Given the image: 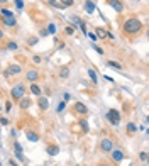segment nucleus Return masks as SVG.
Returning a JSON list of instances; mask_svg holds the SVG:
<instances>
[{
  "mask_svg": "<svg viewBox=\"0 0 149 166\" xmlns=\"http://www.w3.org/2000/svg\"><path fill=\"white\" fill-rule=\"evenodd\" d=\"M85 10L88 12V14H93V12L97 10V5L91 2V0H85Z\"/></svg>",
  "mask_w": 149,
  "mask_h": 166,
  "instance_id": "12",
  "label": "nucleus"
},
{
  "mask_svg": "<svg viewBox=\"0 0 149 166\" xmlns=\"http://www.w3.org/2000/svg\"><path fill=\"white\" fill-rule=\"evenodd\" d=\"M97 166H110V165H108V163H105V161H100Z\"/></svg>",
  "mask_w": 149,
  "mask_h": 166,
  "instance_id": "40",
  "label": "nucleus"
},
{
  "mask_svg": "<svg viewBox=\"0 0 149 166\" xmlns=\"http://www.w3.org/2000/svg\"><path fill=\"white\" fill-rule=\"evenodd\" d=\"M37 104H39V109H41V110H48V109H49V102H48V99H46V97H43V95L39 97Z\"/></svg>",
  "mask_w": 149,
  "mask_h": 166,
  "instance_id": "11",
  "label": "nucleus"
},
{
  "mask_svg": "<svg viewBox=\"0 0 149 166\" xmlns=\"http://www.w3.org/2000/svg\"><path fill=\"white\" fill-rule=\"evenodd\" d=\"M93 47H95V51H97V53H98V54H103V49H102V47L95 46V44H93Z\"/></svg>",
  "mask_w": 149,
  "mask_h": 166,
  "instance_id": "37",
  "label": "nucleus"
},
{
  "mask_svg": "<svg viewBox=\"0 0 149 166\" xmlns=\"http://www.w3.org/2000/svg\"><path fill=\"white\" fill-rule=\"evenodd\" d=\"M43 59H41V56H34V63H41Z\"/></svg>",
  "mask_w": 149,
  "mask_h": 166,
  "instance_id": "39",
  "label": "nucleus"
},
{
  "mask_svg": "<svg viewBox=\"0 0 149 166\" xmlns=\"http://www.w3.org/2000/svg\"><path fill=\"white\" fill-rule=\"evenodd\" d=\"M107 5H110L112 9H114L115 12H119V14L124 12V4L120 2V0H107Z\"/></svg>",
  "mask_w": 149,
  "mask_h": 166,
  "instance_id": "6",
  "label": "nucleus"
},
{
  "mask_svg": "<svg viewBox=\"0 0 149 166\" xmlns=\"http://www.w3.org/2000/svg\"><path fill=\"white\" fill-rule=\"evenodd\" d=\"M31 93L36 97H41V87L37 83H31Z\"/></svg>",
  "mask_w": 149,
  "mask_h": 166,
  "instance_id": "14",
  "label": "nucleus"
},
{
  "mask_svg": "<svg viewBox=\"0 0 149 166\" xmlns=\"http://www.w3.org/2000/svg\"><path fill=\"white\" fill-rule=\"evenodd\" d=\"M148 161H149V153H148Z\"/></svg>",
  "mask_w": 149,
  "mask_h": 166,
  "instance_id": "44",
  "label": "nucleus"
},
{
  "mask_svg": "<svg viewBox=\"0 0 149 166\" xmlns=\"http://www.w3.org/2000/svg\"><path fill=\"white\" fill-rule=\"evenodd\" d=\"M46 2H48L51 7H56V9H63V5H61V4H58V0H46Z\"/></svg>",
  "mask_w": 149,
  "mask_h": 166,
  "instance_id": "25",
  "label": "nucleus"
},
{
  "mask_svg": "<svg viewBox=\"0 0 149 166\" xmlns=\"http://www.w3.org/2000/svg\"><path fill=\"white\" fill-rule=\"evenodd\" d=\"M2 125H9V119L7 117H2Z\"/></svg>",
  "mask_w": 149,
  "mask_h": 166,
  "instance_id": "38",
  "label": "nucleus"
},
{
  "mask_svg": "<svg viewBox=\"0 0 149 166\" xmlns=\"http://www.w3.org/2000/svg\"><path fill=\"white\" fill-rule=\"evenodd\" d=\"M59 76H61V78H68V76H69V70H68V68H61Z\"/></svg>",
  "mask_w": 149,
  "mask_h": 166,
  "instance_id": "27",
  "label": "nucleus"
},
{
  "mask_svg": "<svg viewBox=\"0 0 149 166\" xmlns=\"http://www.w3.org/2000/svg\"><path fill=\"white\" fill-rule=\"evenodd\" d=\"M73 110L76 112V114H80V115H86V114H88V107H86L85 104H81V102H76V104L73 105Z\"/></svg>",
  "mask_w": 149,
  "mask_h": 166,
  "instance_id": "7",
  "label": "nucleus"
},
{
  "mask_svg": "<svg viewBox=\"0 0 149 166\" xmlns=\"http://www.w3.org/2000/svg\"><path fill=\"white\" fill-rule=\"evenodd\" d=\"M107 64H108V66H112V68H115L117 71H120V70H122V64H120V63H117V61H107Z\"/></svg>",
  "mask_w": 149,
  "mask_h": 166,
  "instance_id": "20",
  "label": "nucleus"
},
{
  "mask_svg": "<svg viewBox=\"0 0 149 166\" xmlns=\"http://www.w3.org/2000/svg\"><path fill=\"white\" fill-rule=\"evenodd\" d=\"M122 29L129 36H136V34H139V32L142 31V22L139 21L137 17H131V19H127V21L124 22Z\"/></svg>",
  "mask_w": 149,
  "mask_h": 166,
  "instance_id": "1",
  "label": "nucleus"
},
{
  "mask_svg": "<svg viewBox=\"0 0 149 166\" xmlns=\"http://www.w3.org/2000/svg\"><path fill=\"white\" fill-rule=\"evenodd\" d=\"M2 24L7 26V27H15L17 26L15 16H2Z\"/></svg>",
  "mask_w": 149,
  "mask_h": 166,
  "instance_id": "5",
  "label": "nucleus"
},
{
  "mask_svg": "<svg viewBox=\"0 0 149 166\" xmlns=\"http://www.w3.org/2000/svg\"><path fill=\"white\" fill-rule=\"evenodd\" d=\"M88 37H90L93 42H97V37H98V36H97V34H93V32H88Z\"/></svg>",
  "mask_w": 149,
  "mask_h": 166,
  "instance_id": "34",
  "label": "nucleus"
},
{
  "mask_svg": "<svg viewBox=\"0 0 149 166\" xmlns=\"http://www.w3.org/2000/svg\"><path fill=\"white\" fill-rule=\"evenodd\" d=\"M146 122H148V124H149V115H148V117H146Z\"/></svg>",
  "mask_w": 149,
  "mask_h": 166,
  "instance_id": "43",
  "label": "nucleus"
},
{
  "mask_svg": "<svg viewBox=\"0 0 149 166\" xmlns=\"http://www.w3.org/2000/svg\"><path fill=\"white\" fill-rule=\"evenodd\" d=\"M105 119L108 120L112 125H119V124H120V112L115 110V109H110L105 114Z\"/></svg>",
  "mask_w": 149,
  "mask_h": 166,
  "instance_id": "3",
  "label": "nucleus"
},
{
  "mask_svg": "<svg viewBox=\"0 0 149 166\" xmlns=\"http://www.w3.org/2000/svg\"><path fill=\"white\" fill-rule=\"evenodd\" d=\"M95 34L100 37V39H105V37H108V32H105L102 27H97V29H95Z\"/></svg>",
  "mask_w": 149,
  "mask_h": 166,
  "instance_id": "18",
  "label": "nucleus"
},
{
  "mask_svg": "<svg viewBox=\"0 0 149 166\" xmlns=\"http://www.w3.org/2000/svg\"><path fill=\"white\" fill-rule=\"evenodd\" d=\"M46 31H48L49 34H56V31H58V29H56V24H54V22H49L48 27H46Z\"/></svg>",
  "mask_w": 149,
  "mask_h": 166,
  "instance_id": "19",
  "label": "nucleus"
},
{
  "mask_svg": "<svg viewBox=\"0 0 149 166\" xmlns=\"http://www.w3.org/2000/svg\"><path fill=\"white\" fill-rule=\"evenodd\" d=\"M26 78H27V82L36 83L37 80H39V71H37V70H29V71L26 73Z\"/></svg>",
  "mask_w": 149,
  "mask_h": 166,
  "instance_id": "8",
  "label": "nucleus"
},
{
  "mask_svg": "<svg viewBox=\"0 0 149 166\" xmlns=\"http://www.w3.org/2000/svg\"><path fill=\"white\" fill-rule=\"evenodd\" d=\"M7 47H9L10 51H15V49H17V47H19V46H17V42L10 41V42H9V44H7Z\"/></svg>",
  "mask_w": 149,
  "mask_h": 166,
  "instance_id": "30",
  "label": "nucleus"
},
{
  "mask_svg": "<svg viewBox=\"0 0 149 166\" xmlns=\"http://www.w3.org/2000/svg\"><path fill=\"white\" fill-rule=\"evenodd\" d=\"M14 4H15V7L19 9V10L24 9V2H22V0H14Z\"/></svg>",
  "mask_w": 149,
  "mask_h": 166,
  "instance_id": "31",
  "label": "nucleus"
},
{
  "mask_svg": "<svg viewBox=\"0 0 149 166\" xmlns=\"http://www.w3.org/2000/svg\"><path fill=\"white\" fill-rule=\"evenodd\" d=\"M88 76H90V80L93 82V85L98 83V76H97V71L93 70V68H88Z\"/></svg>",
  "mask_w": 149,
  "mask_h": 166,
  "instance_id": "15",
  "label": "nucleus"
},
{
  "mask_svg": "<svg viewBox=\"0 0 149 166\" xmlns=\"http://www.w3.org/2000/svg\"><path fill=\"white\" fill-rule=\"evenodd\" d=\"M37 42H39V37L37 36H31L29 39H27V44H29V46H36Z\"/></svg>",
  "mask_w": 149,
  "mask_h": 166,
  "instance_id": "21",
  "label": "nucleus"
},
{
  "mask_svg": "<svg viewBox=\"0 0 149 166\" xmlns=\"http://www.w3.org/2000/svg\"><path fill=\"white\" fill-rule=\"evenodd\" d=\"M80 125H81V130H83V132H88V129H90V127H88V122H86L85 119L80 120Z\"/></svg>",
  "mask_w": 149,
  "mask_h": 166,
  "instance_id": "23",
  "label": "nucleus"
},
{
  "mask_svg": "<svg viewBox=\"0 0 149 166\" xmlns=\"http://www.w3.org/2000/svg\"><path fill=\"white\" fill-rule=\"evenodd\" d=\"M59 2H61V5H63V7H71L74 4L73 0H59Z\"/></svg>",
  "mask_w": 149,
  "mask_h": 166,
  "instance_id": "29",
  "label": "nucleus"
},
{
  "mask_svg": "<svg viewBox=\"0 0 149 166\" xmlns=\"http://www.w3.org/2000/svg\"><path fill=\"white\" fill-rule=\"evenodd\" d=\"M110 154H112V159L115 161V163H120V161L124 159V153L120 149H114Z\"/></svg>",
  "mask_w": 149,
  "mask_h": 166,
  "instance_id": "10",
  "label": "nucleus"
},
{
  "mask_svg": "<svg viewBox=\"0 0 149 166\" xmlns=\"http://www.w3.org/2000/svg\"><path fill=\"white\" fill-rule=\"evenodd\" d=\"M68 100H71V95H69V93H64V95H63V102H68Z\"/></svg>",
  "mask_w": 149,
  "mask_h": 166,
  "instance_id": "35",
  "label": "nucleus"
},
{
  "mask_svg": "<svg viewBox=\"0 0 149 166\" xmlns=\"http://www.w3.org/2000/svg\"><path fill=\"white\" fill-rule=\"evenodd\" d=\"M115 149V147H114V141L110 139V137H103V139L100 141V151L102 153H112V151Z\"/></svg>",
  "mask_w": 149,
  "mask_h": 166,
  "instance_id": "4",
  "label": "nucleus"
},
{
  "mask_svg": "<svg viewBox=\"0 0 149 166\" xmlns=\"http://www.w3.org/2000/svg\"><path fill=\"white\" fill-rule=\"evenodd\" d=\"M10 165H12V166H17V163H15V161H12V159H10Z\"/></svg>",
  "mask_w": 149,
  "mask_h": 166,
  "instance_id": "41",
  "label": "nucleus"
},
{
  "mask_svg": "<svg viewBox=\"0 0 149 166\" xmlns=\"http://www.w3.org/2000/svg\"><path fill=\"white\" fill-rule=\"evenodd\" d=\"M64 32H66L68 36H73V34H74V27H73V26H66V29H64Z\"/></svg>",
  "mask_w": 149,
  "mask_h": 166,
  "instance_id": "28",
  "label": "nucleus"
},
{
  "mask_svg": "<svg viewBox=\"0 0 149 166\" xmlns=\"http://www.w3.org/2000/svg\"><path fill=\"white\" fill-rule=\"evenodd\" d=\"M139 159L146 161V159H148V153H144V151H142V153H139Z\"/></svg>",
  "mask_w": 149,
  "mask_h": 166,
  "instance_id": "33",
  "label": "nucleus"
},
{
  "mask_svg": "<svg viewBox=\"0 0 149 166\" xmlns=\"http://www.w3.org/2000/svg\"><path fill=\"white\" fill-rule=\"evenodd\" d=\"M71 21H73L74 22V24H76V26H83V24H85V22H83V21H81V19H80V17H76V16H71Z\"/></svg>",
  "mask_w": 149,
  "mask_h": 166,
  "instance_id": "26",
  "label": "nucleus"
},
{
  "mask_svg": "<svg viewBox=\"0 0 149 166\" xmlns=\"http://www.w3.org/2000/svg\"><path fill=\"white\" fill-rule=\"evenodd\" d=\"M21 71H22L21 64H10V66L7 68L5 75H7V76H12V75H19V73H21Z\"/></svg>",
  "mask_w": 149,
  "mask_h": 166,
  "instance_id": "9",
  "label": "nucleus"
},
{
  "mask_svg": "<svg viewBox=\"0 0 149 166\" xmlns=\"http://www.w3.org/2000/svg\"><path fill=\"white\" fill-rule=\"evenodd\" d=\"M19 107H21L22 110L29 109V107H31V99H26V97H24V99H22L21 102H19Z\"/></svg>",
  "mask_w": 149,
  "mask_h": 166,
  "instance_id": "16",
  "label": "nucleus"
},
{
  "mask_svg": "<svg viewBox=\"0 0 149 166\" xmlns=\"http://www.w3.org/2000/svg\"><path fill=\"white\" fill-rule=\"evenodd\" d=\"M136 130H137L136 124H134V122H129V124H127V132H129V134H132V132H136Z\"/></svg>",
  "mask_w": 149,
  "mask_h": 166,
  "instance_id": "24",
  "label": "nucleus"
},
{
  "mask_svg": "<svg viewBox=\"0 0 149 166\" xmlns=\"http://www.w3.org/2000/svg\"><path fill=\"white\" fill-rule=\"evenodd\" d=\"M0 2H2V4H7V2H9V0H0Z\"/></svg>",
  "mask_w": 149,
  "mask_h": 166,
  "instance_id": "42",
  "label": "nucleus"
},
{
  "mask_svg": "<svg viewBox=\"0 0 149 166\" xmlns=\"http://www.w3.org/2000/svg\"><path fill=\"white\" fill-rule=\"evenodd\" d=\"M10 97L17 102H21L24 97H26V85L24 83H15L10 90Z\"/></svg>",
  "mask_w": 149,
  "mask_h": 166,
  "instance_id": "2",
  "label": "nucleus"
},
{
  "mask_svg": "<svg viewBox=\"0 0 149 166\" xmlns=\"http://www.w3.org/2000/svg\"><path fill=\"white\" fill-rule=\"evenodd\" d=\"M14 153H15V156L17 154H22V146H21V142H14Z\"/></svg>",
  "mask_w": 149,
  "mask_h": 166,
  "instance_id": "22",
  "label": "nucleus"
},
{
  "mask_svg": "<svg viewBox=\"0 0 149 166\" xmlns=\"http://www.w3.org/2000/svg\"><path fill=\"white\" fill-rule=\"evenodd\" d=\"M10 109H12V102H7L5 104V112H10Z\"/></svg>",
  "mask_w": 149,
  "mask_h": 166,
  "instance_id": "36",
  "label": "nucleus"
},
{
  "mask_svg": "<svg viewBox=\"0 0 149 166\" xmlns=\"http://www.w3.org/2000/svg\"><path fill=\"white\" fill-rule=\"evenodd\" d=\"M26 137L31 141V142H37V141H39V136H37L34 130H27V132H26Z\"/></svg>",
  "mask_w": 149,
  "mask_h": 166,
  "instance_id": "13",
  "label": "nucleus"
},
{
  "mask_svg": "<svg viewBox=\"0 0 149 166\" xmlns=\"http://www.w3.org/2000/svg\"><path fill=\"white\" fill-rule=\"evenodd\" d=\"M64 107H66V102H61V104L58 105V110H56V112H59V114H61V112L64 110Z\"/></svg>",
  "mask_w": 149,
  "mask_h": 166,
  "instance_id": "32",
  "label": "nucleus"
},
{
  "mask_svg": "<svg viewBox=\"0 0 149 166\" xmlns=\"http://www.w3.org/2000/svg\"><path fill=\"white\" fill-rule=\"evenodd\" d=\"M148 37H149V31H148Z\"/></svg>",
  "mask_w": 149,
  "mask_h": 166,
  "instance_id": "45",
  "label": "nucleus"
},
{
  "mask_svg": "<svg viewBox=\"0 0 149 166\" xmlns=\"http://www.w3.org/2000/svg\"><path fill=\"white\" fill-rule=\"evenodd\" d=\"M46 151H48L49 156H56V154L59 153V147H58V146H48V147H46Z\"/></svg>",
  "mask_w": 149,
  "mask_h": 166,
  "instance_id": "17",
  "label": "nucleus"
}]
</instances>
